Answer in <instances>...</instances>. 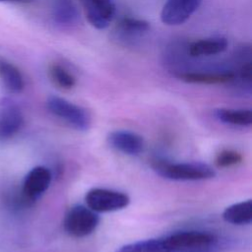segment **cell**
I'll list each match as a JSON object with an SVG mask.
<instances>
[{"label":"cell","instance_id":"cell-1","mask_svg":"<svg viewBox=\"0 0 252 252\" xmlns=\"http://www.w3.org/2000/svg\"><path fill=\"white\" fill-rule=\"evenodd\" d=\"M164 237L167 252H220L223 241L215 233L200 230H184Z\"/></svg>","mask_w":252,"mask_h":252},{"label":"cell","instance_id":"cell-2","mask_svg":"<svg viewBox=\"0 0 252 252\" xmlns=\"http://www.w3.org/2000/svg\"><path fill=\"white\" fill-rule=\"evenodd\" d=\"M154 169L163 178L176 181H198L215 177L216 171L203 162L157 161Z\"/></svg>","mask_w":252,"mask_h":252},{"label":"cell","instance_id":"cell-3","mask_svg":"<svg viewBox=\"0 0 252 252\" xmlns=\"http://www.w3.org/2000/svg\"><path fill=\"white\" fill-rule=\"evenodd\" d=\"M46 106L53 115L78 131H87L91 127L90 113L84 107L63 97L50 95L46 100Z\"/></svg>","mask_w":252,"mask_h":252},{"label":"cell","instance_id":"cell-4","mask_svg":"<svg viewBox=\"0 0 252 252\" xmlns=\"http://www.w3.org/2000/svg\"><path fill=\"white\" fill-rule=\"evenodd\" d=\"M99 223V216L88 206L76 205L71 207L65 215L63 226L65 231L73 237H86L92 234Z\"/></svg>","mask_w":252,"mask_h":252},{"label":"cell","instance_id":"cell-5","mask_svg":"<svg viewBox=\"0 0 252 252\" xmlns=\"http://www.w3.org/2000/svg\"><path fill=\"white\" fill-rule=\"evenodd\" d=\"M85 201L87 206L97 214L116 212L130 204V198L127 194L105 188L89 190L85 196Z\"/></svg>","mask_w":252,"mask_h":252},{"label":"cell","instance_id":"cell-6","mask_svg":"<svg viewBox=\"0 0 252 252\" xmlns=\"http://www.w3.org/2000/svg\"><path fill=\"white\" fill-rule=\"evenodd\" d=\"M52 179L50 170L37 165L32 168L24 178L21 194L27 204H31L38 199L49 187Z\"/></svg>","mask_w":252,"mask_h":252},{"label":"cell","instance_id":"cell-7","mask_svg":"<svg viewBox=\"0 0 252 252\" xmlns=\"http://www.w3.org/2000/svg\"><path fill=\"white\" fill-rule=\"evenodd\" d=\"M24 125V115L19 105L8 97L0 99V140L16 136Z\"/></svg>","mask_w":252,"mask_h":252},{"label":"cell","instance_id":"cell-8","mask_svg":"<svg viewBox=\"0 0 252 252\" xmlns=\"http://www.w3.org/2000/svg\"><path fill=\"white\" fill-rule=\"evenodd\" d=\"M202 0H166L160 12V20L167 26L184 24L199 8Z\"/></svg>","mask_w":252,"mask_h":252},{"label":"cell","instance_id":"cell-9","mask_svg":"<svg viewBox=\"0 0 252 252\" xmlns=\"http://www.w3.org/2000/svg\"><path fill=\"white\" fill-rule=\"evenodd\" d=\"M81 3L87 20L97 30L106 29L116 12L112 0H81Z\"/></svg>","mask_w":252,"mask_h":252},{"label":"cell","instance_id":"cell-10","mask_svg":"<svg viewBox=\"0 0 252 252\" xmlns=\"http://www.w3.org/2000/svg\"><path fill=\"white\" fill-rule=\"evenodd\" d=\"M175 76L186 83L199 85H220L235 81V73L231 70L178 71Z\"/></svg>","mask_w":252,"mask_h":252},{"label":"cell","instance_id":"cell-11","mask_svg":"<svg viewBox=\"0 0 252 252\" xmlns=\"http://www.w3.org/2000/svg\"><path fill=\"white\" fill-rule=\"evenodd\" d=\"M108 144L125 155L137 156L144 151L145 143L143 138L131 131L115 130L107 136Z\"/></svg>","mask_w":252,"mask_h":252},{"label":"cell","instance_id":"cell-12","mask_svg":"<svg viewBox=\"0 0 252 252\" xmlns=\"http://www.w3.org/2000/svg\"><path fill=\"white\" fill-rule=\"evenodd\" d=\"M150 29L149 22L143 19L123 17L117 23L113 35L120 42H132L148 33Z\"/></svg>","mask_w":252,"mask_h":252},{"label":"cell","instance_id":"cell-13","mask_svg":"<svg viewBox=\"0 0 252 252\" xmlns=\"http://www.w3.org/2000/svg\"><path fill=\"white\" fill-rule=\"evenodd\" d=\"M227 45V39L223 36L207 37L191 42L187 47V53L193 58L212 56L225 51Z\"/></svg>","mask_w":252,"mask_h":252},{"label":"cell","instance_id":"cell-14","mask_svg":"<svg viewBox=\"0 0 252 252\" xmlns=\"http://www.w3.org/2000/svg\"><path fill=\"white\" fill-rule=\"evenodd\" d=\"M0 80L12 94H20L25 89V79L21 70L12 62L0 56Z\"/></svg>","mask_w":252,"mask_h":252},{"label":"cell","instance_id":"cell-15","mask_svg":"<svg viewBox=\"0 0 252 252\" xmlns=\"http://www.w3.org/2000/svg\"><path fill=\"white\" fill-rule=\"evenodd\" d=\"M51 16L60 26H72L78 22L79 12L73 0H52Z\"/></svg>","mask_w":252,"mask_h":252},{"label":"cell","instance_id":"cell-16","mask_svg":"<svg viewBox=\"0 0 252 252\" xmlns=\"http://www.w3.org/2000/svg\"><path fill=\"white\" fill-rule=\"evenodd\" d=\"M222 219L224 221L235 224L243 225L249 224L252 221V202L251 200L241 201L232 204L224 209L222 212Z\"/></svg>","mask_w":252,"mask_h":252},{"label":"cell","instance_id":"cell-17","mask_svg":"<svg viewBox=\"0 0 252 252\" xmlns=\"http://www.w3.org/2000/svg\"><path fill=\"white\" fill-rule=\"evenodd\" d=\"M215 116L222 123L249 127L252 124V111L250 109H233V108H217L215 109Z\"/></svg>","mask_w":252,"mask_h":252},{"label":"cell","instance_id":"cell-18","mask_svg":"<svg viewBox=\"0 0 252 252\" xmlns=\"http://www.w3.org/2000/svg\"><path fill=\"white\" fill-rule=\"evenodd\" d=\"M115 252H167V250L162 236L131 242L120 246Z\"/></svg>","mask_w":252,"mask_h":252},{"label":"cell","instance_id":"cell-19","mask_svg":"<svg viewBox=\"0 0 252 252\" xmlns=\"http://www.w3.org/2000/svg\"><path fill=\"white\" fill-rule=\"evenodd\" d=\"M48 76L51 82L62 90H71L76 86L75 76L59 63L49 65Z\"/></svg>","mask_w":252,"mask_h":252},{"label":"cell","instance_id":"cell-20","mask_svg":"<svg viewBox=\"0 0 252 252\" xmlns=\"http://www.w3.org/2000/svg\"><path fill=\"white\" fill-rule=\"evenodd\" d=\"M242 155L237 151L225 149L217 154L215 158V164L220 168L231 167L239 164L242 161Z\"/></svg>","mask_w":252,"mask_h":252},{"label":"cell","instance_id":"cell-21","mask_svg":"<svg viewBox=\"0 0 252 252\" xmlns=\"http://www.w3.org/2000/svg\"><path fill=\"white\" fill-rule=\"evenodd\" d=\"M0 2H24L23 0H0Z\"/></svg>","mask_w":252,"mask_h":252},{"label":"cell","instance_id":"cell-22","mask_svg":"<svg viewBox=\"0 0 252 252\" xmlns=\"http://www.w3.org/2000/svg\"><path fill=\"white\" fill-rule=\"evenodd\" d=\"M24 2H28V1H30V0H23Z\"/></svg>","mask_w":252,"mask_h":252}]
</instances>
